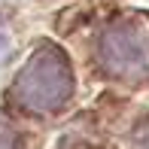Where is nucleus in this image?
<instances>
[{
  "mask_svg": "<svg viewBox=\"0 0 149 149\" xmlns=\"http://www.w3.org/2000/svg\"><path fill=\"white\" fill-rule=\"evenodd\" d=\"M97 61L116 79H149V24L137 18H122L110 24L97 40Z\"/></svg>",
  "mask_w": 149,
  "mask_h": 149,
  "instance_id": "2",
  "label": "nucleus"
},
{
  "mask_svg": "<svg viewBox=\"0 0 149 149\" xmlns=\"http://www.w3.org/2000/svg\"><path fill=\"white\" fill-rule=\"evenodd\" d=\"M137 149H149V128H146V131L137 137Z\"/></svg>",
  "mask_w": 149,
  "mask_h": 149,
  "instance_id": "5",
  "label": "nucleus"
},
{
  "mask_svg": "<svg viewBox=\"0 0 149 149\" xmlns=\"http://www.w3.org/2000/svg\"><path fill=\"white\" fill-rule=\"evenodd\" d=\"M6 55H9V40L0 33V64H3V58H6Z\"/></svg>",
  "mask_w": 149,
  "mask_h": 149,
  "instance_id": "4",
  "label": "nucleus"
},
{
  "mask_svg": "<svg viewBox=\"0 0 149 149\" xmlns=\"http://www.w3.org/2000/svg\"><path fill=\"white\" fill-rule=\"evenodd\" d=\"M0 149H18V137L3 119H0Z\"/></svg>",
  "mask_w": 149,
  "mask_h": 149,
  "instance_id": "3",
  "label": "nucleus"
},
{
  "mask_svg": "<svg viewBox=\"0 0 149 149\" xmlns=\"http://www.w3.org/2000/svg\"><path fill=\"white\" fill-rule=\"evenodd\" d=\"M73 94V70L58 46L46 43L28 58L12 85V100L31 113H58Z\"/></svg>",
  "mask_w": 149,
  "mask_h": 149,
  "instance_id": "1",
  "label": "nucleus"
}]
</instances>
